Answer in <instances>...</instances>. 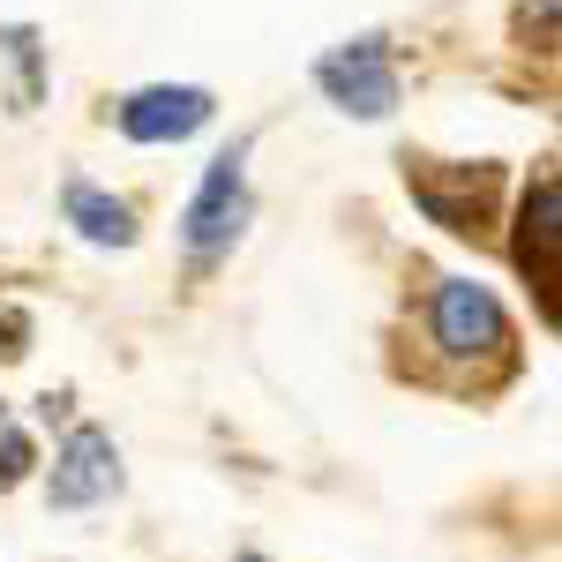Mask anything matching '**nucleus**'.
Here are the masks:
<instances>
[{
	"mask_svg": "<svg viewBox=\"0 0 562 562\" xmlns=\"http://www.w3.org/2000/svg\"><path fill=\"white\" fill-rule=\"evenodd\" d=\"M555 173L540 166L532 188H525V211H518V270L540 285V301H555Z\"/></svg>",
	"mask_w": 562,
	"mask_h": 562,
	"instance_id": "423d86ee",
	"label": "nucleus"
},
{
	"mask_svg": "<svg viewBox=\"0 0 562 562\" xmlns=\"http://www.w3.org/2000/svg\"><path fill=\"white\" fill-rule=\"evenodd\" d=\"M23 352H31V315L0 307V360H23Z\"/></svg>",
	"mask_w": 562,
	"mask_h": 562,
	"instance_id": "9d476101",
	"label": "nucleus"
},
{
	"mask_svg": "<svg viewBox=\"0 0 562 562\" xmlns=\"http://www.w3.org/2000/svg\"><path fill=\"white\" fill-rule=\"evenodd\" d=\"M0 45H8V68H15V105L31 113V105L45 98V76H38V31H31V23H8V31H0Z\"/></svg>",
	"mask_w": 562,
	"mask_h": 562,
	"instance_id": "6e6552de",
	"label": "nucleus"
},
{
	"mask_svg": "<svg viewBox=\"0 0 562 562\" xmlns=\"http://www.w3.org/2000/svg\"><path fill=\"white\" fill-rule=\"evenodd\" d=\"M68 225L98 240V248H128L135 240V211L128 203H113V195H98L90 180H68Z\"/></svg>",
	"mask_w": 562,
	"mask_h": 562,
	"instance_id": "0eeeda50",
	"label": "nucleus"
},
{
	"mask_svg": "<svg viewBox=\"0 0 562 562\" xmlns=\"http://www.w3.org/2000/svg\"><path fill=\"white\" fill-rule=\"evenodd\" d=\"M203 121H211V90H195V83H150L135 98H121V135L128 143H180Z\"/></svg>",
	"mask_w": 562,
	"mask_h": 562,
	"instance_id": "39448f33",
	"label": "nucleus"
},
{
	"mask_svg": "<svg viewBox=\"0 0 562 562\" xmlns=\"http://www.w3.org/2000/svg\"><path fill=\"white\" fill-rule=\"evenodd\" d=\"M315 83L330 105H346L360 121H383L390 105H397V68H390V45L383 38H352L338 53H323L315 60Z\"/></svg>",
	"mask_w": 562,
	"mask_h": 562,
	"instance_id": "7ed1b4c3",
	"label": "nucleus"
},
{
	"mask_svg": "<svg viewBox=\"0 0 562 562\" xmlns=\"http://www.w3.org/2000/svg\"><path fill=\"white\" fill-rule=\"evenodd\" d=\"M428 330H435V346L450 352V360H487V352L510 346V315H503V301H495L487 285H473V278H442V285H435Z\"/></svg>",
	"mask_w": 562,
	"mask_h": 562,
	"instance_id": "f03ea898",
	"label": "nucleus"
},
{
	"mask_svg": "<svg viewBox=\"0 0 562 562\" xmlns=\"http://www.w3.org/2000/svg\"><path fill=\"white\" fill-rule=\"evenodd\" d=\"M248 135L233 143V150H217L203 188H195V203L180 217V240H188V256L195 262H217L233 240H240V225H248Z\"/></svg>",
	"mask_w": 562,
	"mask_h": 562,
	"instance_id": "f257e3e1",
	"label": "nucleus"
},
{
	"mask_svg": "<svg viewBox=\"0 0 562 562\" xmlns=\"http://www.w3.org/2000/svg\"><path fill=\"white\" fill-rule=\"evenodd\" d=\"M31 465H38V450H31V435H23L15 420H8V413H0V487H15V480L31 473Z\"/></svg>",
	"mask_w": 562,
	"mask_h": 562,
	"instance_id": "1a4fd4ad",
	"label": "nucleus"
},
{
	"mask_svg": "<svg viewBox=\"0 0 562 562\" xmlns=\"http://www.w3.org/2000/svg\"><path fill=\"white\" fill-rule=\"evenodd\" d=\"M113 487H121V450H113V435L76 428L68 442H60V458H53L45 503H53V510H90V503H105Z\"/></svg>",
	"mask_w": 562,
	"mask_h": 562,
	"instance_id": "20e7f679",
	"label": "nucleus"
}]
</instances>
